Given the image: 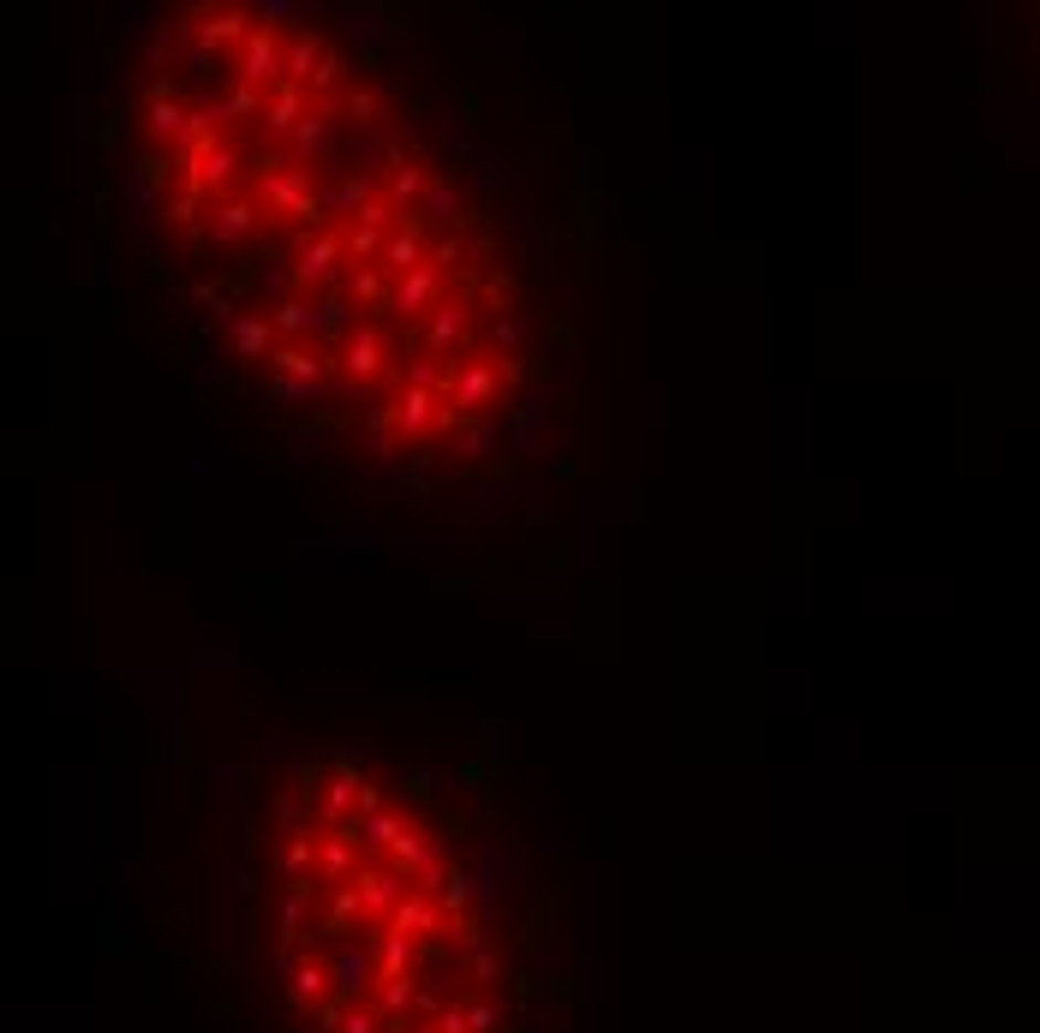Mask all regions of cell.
<instances>
[{"label": "cell", "mask_w": 1040, "mask_h": 1033, "mask_svg": "<svg viewBox=\"0 0 1040 1033\" xmlns=\"http://www.w3.org/2000/svg\"><path fill=\"white\" fill-rule=\"evenodd\" d=\"M270 1033H550L545 843L437 747L293 741L240 789Z\"/></svg>", "instance_id": "2"}, {"label": "cell", "mask_w": 1040, "mask_h": 1033, "mask_svg": "<svg viewBox=\"0 0 1040 1033\" xmlns=\"http://www.w3.org/2000/svg\"><path fill=\"white\" fill-rule=\"evenodd\" d=\"M533 210L449 120L401 131L263 270L203 305L216 365L324 454L449 484L515 442L550 371Z\"/></svg>", "instance_id": "1"}, {"label": "cell", "mask_w": 1040, "mask_h": 1033, "mask_svg": "<svg viewBox=\"0 0 1040 1033\" xmlns=\"http://www.w3.org/2000/svg\"><path fill=\"white\" fill-rule=\"evenodd\" d=\"M413 102L347 36L287 7L168 12L102 120L132 240L192 312L300 240Z\"/></svg>", "instance_id": "3"}]
</instances>
